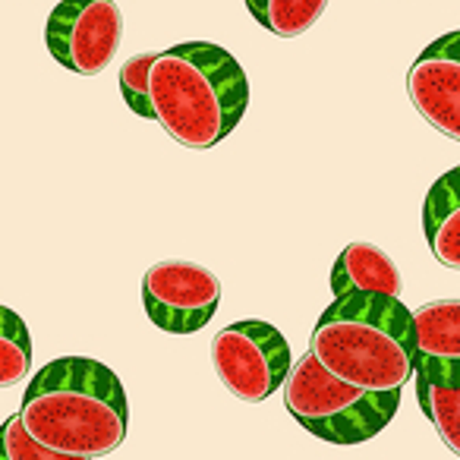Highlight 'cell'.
Masks as SVG:
<instances>
[{"mask_svg": "<svg viewBox=\"0 0 460 460\" xmlns=\"http://www.w3.org/2000/svg\"><path fill=\"white\" fill-rule=\"evenodd\" d=\"M20 413L29 432L66 460L104 457L129 429L120 378L89 357H60L35 372Z\"/></svg>", "mask_w": 460, "mask_h": 460, "instance_id": "6da1fadb", "label": "cell"}, {"mask_svg": "<svg viewBox=\"0 0 460 460\" xmlns=\"http://www.w3.org/2000/svg\"><path fill=\"white\" fill-rule=\"evenodd\" d=\"M155 120L186 148H215L250 108V79L230 51L211 41H183L158 54L148 73Z\"/></svg>", "mask_w": 460, "mask_h": 460, "instance_id": "7a4b0ae2", "label": "cell"}, {"mask_svg": "<svg viewBox=\"0 0 460 460\" xmlns=\"http://www.w3.org/2000/svg\"><path fill=\"white\" fill-rule=\"evenodd\" d=\"M309 350L341 382L401 391L413 376V313L391 294L334 296L315 322Z\"/></svg>", "mask_w": 460, "mask_h": 460, "instance_id": "3957f363", "label": "cell"}, {"mask_svg": "<svg viewBox=\"0 0 460 460\" xmlns=\"http://www.w3.org/2000/svg\"><path fill=\"white\" fill-rule=\"evenodd\" d=\"M284 407L309 435L332 445L369 441L394 420L401 391H369L341 382L309 350L290 366L284 382Z\"/></svg>", "mask_w": 460, "mask_h": 460, "instance_id": "277c9868", "label": "cell"}, {"mask_svg": "<svg viewBox=\"0 0 460 460\" xmlns=\"http://www.w3.org/2000/svg\"><path fill=\"white\" fill-rule=\"evenodd\" d=\"M211 363L230 394L246 403H262L278 388H284L294 359L288 341L275 325L243 319L211 338Z\"/></svg>", "mask_w": 460, "mask_h": 460, "instance_id": "5b68a950", "label": "cell"}, {"mask_svg": "<svg viewBox=\"0 0 460 460\" xmlns=\"http://www.w3.org/2000/svg\"><path fill=\"white\" fill-rule=\"evenodd\" d=\"M123 16L114 0H60L45 26V45L60 66L98 76L117 58Z\"/></svg>", "mask_w": 460, "mask_h": 460, "instance_id": "8992f818", "label": "cell"}, {"mask_svg": "<svg viewBox=\"0 0 460 460\" xmlns=\"http://www.w3.org/2000/svg\"><path fill=\"white\" fill-rule=\"evenodd\" d=\"M221 281L215 271L196 262L164 259L142 278V306L152 325L167 334H196L217 313Z\"/></svg>", "mask_w": 460, "mask_h": 460, "instance_id": "52a82bcc", "label": "cell"}, {"mask_svg": "<svg viewBox=\"0 0 460 460\" xmlns=\"http://www.w3.org/2000/svg\"><path fill=\"white\" fill-rule=\"evenodd\" d=\"M407 95L429 127L460 142V29L435 39L413 60Z\"/></svg>", "mask_w": 460, "mask_h": 460, "instance_id": "ba28073f", "label": "cell"}, {"mask_svg": "<svg viewBox=\"0 0 460 460\" xmlns=\"http://www.w3.org/2000/svg\"><path fill=\"white\" fill-rule=\"evenodd\" d=\"M413 378L460 385V300H435L413 313Z\"/></svg>", "mask_w": 460, "mask_h": 460, "instance_id": "9c48e42d", "label": "cell"}, {"mask_svg": "<svg viewBox=\"0 0 460 460\" xmlns=\"http://www.w3.org/2000/svg\"><path fill=\"white\" fill-rule=\"evenodd\" d=\"M422 234L445 269L460 271V167L441 173L422 202Z\"/></svg>", "mask_w": 460, "mask_h": 460, "instance_id": "30bf717a", "label": "cell"}, {"mask_svg": "<svg viewBox=\"0 0 460 460\" xmlns=\"http://www.w3.org/2000/svg\"><path fill=\"white\" fill-rule=\"evenodd\" d=\"M401 271L391 262L385 250L376 243H350L341 250L338 262L332 269L334 296L344 294H391L401 296Z\"/></svg>", "mask_w": 460, "mask_h": 460, "instance_id": "8fae6325", "label": "cell"}, {"mask_svg": "<svg viewBox=\"0 0 460 460\" xmlns=\"http://www.w3.org/2000/svg\"><path fill=\"white\" fill-rule=\"evenodd\" d=\"M246 7L265 32L296 39L322 20L328 0H246Z\"/></svg>", "mask_w": 460, "mask_h": 460, "instance_id": "7c38bea8", "label": "cell"}, {"mask_svg": "<svg viewBox=\"0 0 460 460\" xmlns=\"http://www.w3.org/2000/svg\"><path fill=\"white\" fill-rule=\"evenodd\" d=\"M416 397L445 447L460 457V385H435L416 378Z\"/></svg>", "mask_w": 460, "mask_h": 460, "instance_id": "4fadbf2b", "label": "cell"}, {"mask_svg": "<svg viewBox=\"0 0 460 460\" xmlns=\"http://www.w3.org/2000/svg\"><path fill=\"white\" fill-rule=\"evenodd\" d=\"M32 366V338L13 309L0 306V388L20 385Z\"/></svg>", "mask_w": 460, "mask_h": 460, "instance_id": "5bb4252c", "label": "cell"}, {"mask_svg": "<svg viewBox=\"0 0 460 460\" xmlns=\"http://www.w3.org/2000/svg\"><path fill=\"white\" fill-rule=\"evenodd\" d=\"M155 58H158V54H136V58H129L120 70L123 102H127V108L133 111L136 117H146V120H155L152 92H148V73H152Z\"/></svg>", "mask_w": 460, "mask_h": 460, "instance_id": "9a60e30c", "label": "cell"}, {"mask_svg": "<svg viewBox=\"0 0 460 460\" xmlns=\"http://www.w3.org/2000/svg\"><path fill=\"white\" fill-rule=\"evenodd\" d=\"M0 460H66L48 445H41L22 422V413H13L0 426Z\"/></svg>", "mask_w": 460, "mask_h": 460, "instance_id": "2e32d148", "label": "cell"}]
</instances>
